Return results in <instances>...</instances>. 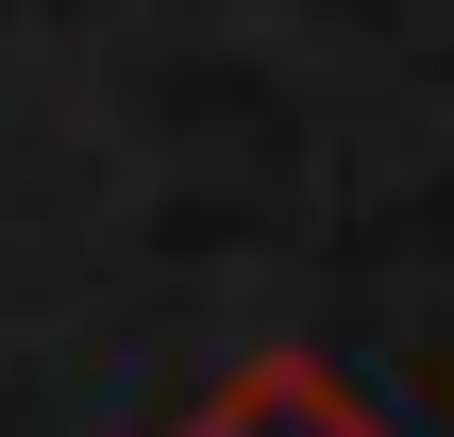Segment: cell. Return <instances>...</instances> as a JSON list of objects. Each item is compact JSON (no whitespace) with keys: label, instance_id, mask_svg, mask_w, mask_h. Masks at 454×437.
Returning a JSON list of instances; mask_svg holds the SVG:
<instances>
[{"label":"cell","instance_id":"1","mask_svg":"<svg viewBox=\"0 0 454 437\" xmlns=\"http://www.w3.org/2000/svg\"><path fill=\"white\" fill-rule=\"evenodd\" d=\"M185 437H404L354 371H320V354H253V371H219L202 387V421Z\"/></svg>","mask_w":454,"mask_h":437}]
</instances>
